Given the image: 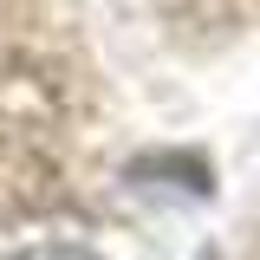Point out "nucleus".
I'll return each instance as SVG.
<instances>
[{
  "mask_svg": "<svg viewBox=\"0 0 260 260\" xmlns=\"http://www.w3.org/2000/svg\"><path fill=\"white\" fill-rule=\"evenodd\" d=\"M7 260H98L85 247H26V254H7Z\"/></svg>",
  "mask_w": 260,
  "mask_h": 260,
  "instance_id": "1",
  "label": "nucleus"
}]
</instances>
